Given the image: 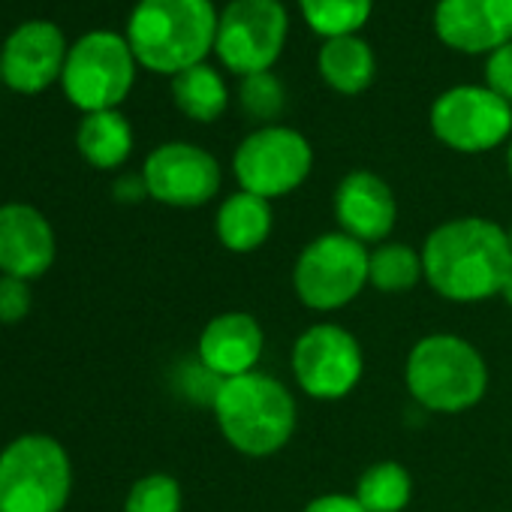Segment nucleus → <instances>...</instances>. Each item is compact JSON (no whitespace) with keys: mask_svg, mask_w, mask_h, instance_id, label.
Returning <instances> with one entry per match:
<instances>
[{"mask_svg":"<svg viewBox=\"0 0 512 512\" xmlns=\"http://www.w3.org/2000/svg\"><path fill=\"white\" fill-rule=\"evenodd\" d=\"M428 287L449 302L473 305L500 296L512 272L509 232L485 217H455L428 232L422 244Z\"/></svg>","mask_w":512,"mask_h":512,"instance_id":"nucleus-1","label":"nucleus"},{"mask_svg":"<svg viewBox=\"0 0 512 512\" xmlns=\"http://www.w3.org/2000/svg\"><path fill=\"white\" fill-rule=\"evenodd\" d=\"M211 410L226 443L250 458L281 452L293 440L299 422L293 392L263 371L223 380Z\"/></svg>","mask_w":512,"mask_h":512,"instance_id":"nucleus-2","label":"nucleus"},{"mask_svg":"<svg viewBox=\"0 0 512 512\" xmlns=\"http://www.w3.org/2000/svg\"><path fill=\"white\" fill-rule=\"evenodd\" d=\"M217 22L211 0H139L127 25V43L136 64L178 76L211 52Z\"/></svg>","mask_w":512,"mask_h":512,"instance_id":"nucleus-3","label":"nucleus"},{"mask_svg":"<svg viewBox=\"0 0 512 512\" xmlns=\"http://www.w3.org/2000/svg\"><path fill=\"white\" fill-rule=\"evenodd\" d=\"M404 383L413 401L431 413H464L488 392V365L461 335L437 332L413 344Z\"/></svg>","mask_w":512,"mask_h":512,"instance_id":"nucleus-4","label":"nucleus"},{"mask_svg":"<svg viewBox=\"0 0 512 512\" xmlns=\"http://www.w3.org/2000/svg\"><path fill=\"white\" fill-rule=\"evenodd\" d=\"M73 461L52 434H22L0 452V512H64Z\"/></svg>","mask_w":512,"mask_h":512,"instance_id":"nucleus-5","label":"nucleus"},{"mask_svg":"<svg viewBox=\"0 0 512 512\" xmlns=\"http://www.w3.org/2000/svg\"><path fill=\"white\" fill-rule=\"evenodd\" d=\"M371 253L362 241L338 232L317 235L305 244L293 269V287L305 308L311 311H341L368 284Z\"/></svg>","mask_w":512,"mask_h":512,"instance_id":"nucleus-6","label":"nucleus"},{"mask_svg":"<svg viewBox=\"0 0 512 512\" xmlns=\"http://www.w3.org/2000/svg\"><path fill=\"white\" fill-rule=\"evenodd\" d=\"M133 79L136 58L127 37H118L112 31H91L70 46L61 85L67 100L91 115L118 109L127 100Z\"/></svg>","mask_w":512,"mask_h":512,"instance_id":"nucleus-7","label":"nucleus"},{"mask_svg":"<svg viewBox=\"0 0 512 512\" xmlns=\"http://www.w3.org/2000/svg\"><path fill=\"white\" fill-rule=\"evenodd\" d=\"M314 166V151L299 130L290 127H263L250 133L232 157V172L241 190L278 199L305 184Z\"/></svg>","mask_w":512,"mask_h":512,"instance_id":"nucleus-8","label":"nucleus"},{"mask_svg":"<svg viewBox=\"0 0 512 512\" xmlns=\"http://www.w3.org/2000/svg\"><path fill=\"white\" fill-rule=\"evenodd\" d=\"M365 374V353L356 335L338 323H314L293 344V377L317 401L347 398Z\"/></svg>","mask_w":512,"mask_h":512,"instance_id":"nucleus-9","label":"nucleus"},{"mask_svg":"<svg viewBox=\"0 0 512 512\" xmlns=\"http://www.w3.org/2000/svg\"><path fill=\"white\" fill-rule=\"evenodd\" d=\"M287 37V13L278 0H232L217 22L214 49L238 73H269Z\"/></svg>","mask_w":512,"mask_h":512,"instance_id":"nucleus-10","label":"nucleus"},{"mask_svg":"<svg viewBox=\"0 0 512 512\" xmlns=\"http://www.w3.org/2000/svg\"><path fill=\"white\" fill-rule=\"evenodd\" d=\"M431 130L452 151H491L512 130V106L488 88L461 85L434 100Z\"/></svg>","mask_w":512,"mask_h":512,"instance_id":"nucleus-11","label":"nucleus"},{"mask_svg":"<svg viewBox=\"0 0 512 512\" xmlns=\"http://www.w3.org/2000/svg\"><path fill=\"white\" fill-rule=\"evenodd\" d=\"M148 196L172 208H199L220 190V163L199 145L166 142L142 166Z\"/></svg>","mask_w":512,"mask_h":512,"instance_id":"nucleus-12","label":"nucleus"},{"mask_svg":"<svg viewBox=\"0 0 512 512\" xmlns=\"http://www.w3.org/2000/svg\"><path fill=\"white\" fill-rule=\"evenodd\" d=\"M70 46L55 22H25L0 52V82L16 94H43L64 76Z\"/></svg>","mask_w":512,"mask_h":512,"instance_id":"nucleus-13","label":"nucleus"},{"mask_svg":"<svg viewBox=\"0 0 512 512\" xmlns=\"http://www.w3.org/2000/svg\"><path fill=\"white\" fill-rule=\"evenodd\" d=\"M58 256V238L49 217L28 202L0 205V275L37 281Z\"/></svg>","mask_w":512,"mask_h":512,"instance_id":"nucleus-14","label":"nucleus"},{"mask_svg":"<svg viewBox=\"0 0 512 512\" xmlns=\"http://www.w3.org/2000/svg\"><path fill=\"white\" fill-rule=\"evenodd\" d=\"M263 350H266V335L260 320L247 311H223L205 323L196 344V359L217 380H232L256 371Z\"/></svg>","mask_w":512,"mask_h":512,"instance_id":"nucleus-15","label":"nucleus"},{"mask_svg":"<svg viewBox=\"0 0 512 512\" xmlns=\"http://www.w3.org/2000/svg\"><path fill=\"white\" fill-rule=\"evenodd\" d=\"M434 28L458 52H494L512 43V0H440Z\"/></svg>","mask_w":512,"mask_h":512,"instance_id":"nucleus-16","label":"nucleus"},{"mask_svg":"<svg viewBox=\"0 0 512 512\" xmlns=\"http://www.w3.org/2000/svg\"><path fill=\"white\" fill-rule=\"evenodd\" d=\"M335 217L344 235L362 244H380L395 229L398 202L380 175L356 169L335 190Z\"/></svg>","mask_w":512,"mask_h":512,"instance_id":"nucleus-17","label":"nucleus"},{"mask_svg":"<svg viewBox=\"0 0 512 512\" xmlns=\"http://www.w3.org/2000/svg\"><path fill=\"white\" fill-rule=\"evenodd\" d=\"M272 223H275V214H272L269 199L238 190L220 202L217 217H214V232L226 250L253 253L269 241Z\"/></svg>","mask_w":512,"mask_h":512,"instance_id":"nucleus-18","label":"nucleus"},{"mask_svg":"<svg viewBox=\"0 0 512 512\" xmlns=\"http://www.w3.org/2000/svg\"><path fill=\"white\" fill-rule=\"evenodd\" d=\"M76 148L94 169H118L133 151V127L118 109L91 112L76 130Z\"/></svg>","mask_w":512,"mask_h":512,"instance_id":"nucleus-19","label":"nucleus"},{"mask_svg":"<svg viewBox=\"0 0 512 512\" xmlns=\"http://www.w3.org/2000/svg\"><path fill=\"white\" fill-rule=\"evenodd\" d=\"M320 73L338 94H359L374 79V55L356 34L332 37L320 49Z\"/></svg>","mask_w":512,"mask_h":512,"instance_id":"nucleus-20","label":"nucleus"},{"mask_svg":"<svg viewBox=\"0 0 512 512\" xmlns=\"http://www.w3.org/2000/svg\"><path fill=\"white\" fill-rule=\"evenodd\" d=\"M353 497L365 512H404L413 500V476L398 461H377L359 476Z\"/></svg>","mask_w":512,"mask_h":512,"instance_id":"nucleus-21","label":"nucleus"},{"mask_svg":"<svg viewBox=\"0 0 512 512\" xmlns=\"http://www.w3.org/2000/svg\"><path fill=\"white\" fill-rule=\"evenodd\" d=\"M172 100L187 118L208 124L226 112L229 94L217 70H211L208 64H196L172 79Z\"/></svg>","mask_w":512,"mask_h":512,"instance_id":"nucleus-22","label":"nucleus"},{"mask_svg":"<svg viewBox=\"0 0 512 512\" xmlns=\"http://www.w3.org/2000/svg\"><path fill=\"white\" fill-rule=\"evenodd\" d=\"M425 278L422 269V253L413 250L410 244L389 241L371 250V263H368V284L377 287L380 293H407Z\"/></svg>","mask_w":512,"mask_h":512,"instance_id":"nucleus-23","label":"nucleus"},{"mask_svg":"<svg viewBox=\"0 0 512 512\" xmlns=\"http://www.w3.org/2000/svg\"><path fill=\"white\" fill-rule=\"evenodd\" d=\"M299 4L305 22L326 40H332L356 34L368 22L374 0H299Z\"/></svg>","mask_w":512,"mask_h":512,"instance_id":"nucleus-24","label":"nucleus"},{"mask_svg":"<svg viewBox=\"0 0 512 512\" xmlns=\"http://www.w3.org/2000/svg\"><path fill=\"white\" fill-rule=\"evenodd\" d=\"M181 506V485L169 473H148L136 479L124 497V512H181Z\"/></svg>","mask_w":512,"mask_h":512,"instance_id":"nucleus-25","label":"nucleus"},{"mask_svg":"<svg viewBox=\"0 0 512 512\" xmlns=\"http://www.w3.org/2000/svg\"><path fill=\"white\" fill-rule=\"evenodd\" d=\"M238 103H241V112L253 121H275L287 103L284 85L272 73L244 76V82L238 88Z\"/></svg>","mask_w":512,"mask_h":512,"instance_id":"nucleus-26","label":"nucleus"},{"mask_svg":"<svg viewBox=\"0 0 512 512\" xmlns=\"http://www.w3.org/2000/svg\"><path fill=\"white\" fill-rule=\"evenodd\" d=\"M31 308H34L31 281L0 275V323L16 326V323L28 320Z\"/></svg>","mask_w":512,"mask_h":512,"instance_id":"nucleus-27","label":"nucleus"},{"mask_svg":"<svg viewBox=\"0 0 512 512\" xmlns=\"http://www.w3.org/2000/svg\"><path fill=\"white\" fill-rule=\"evenodd\" d=\"M485 82H488V91H494L500 100L512 106V43L491 52L485 64Z\"/></svg>","mask_w":512,"mask_h":512,"instance_id":"nucleus-28","label":"nucleus"},{"mask_svg":"<svg viewBox=\"0 0 512 512\" xmlns=\"http://www.w3.org/2000/svg\"><path fill=\"white\" fill-rule=\"evenodd\" d=\"M302 512H365L353 494H320Z\"/></svg>","mask_w":512,"mask_h":512,"instance_id":"nucleus-29","label":"nucleus"},{"mask_svg":"<svg viewBox=\"0 0 512 512\" xmlns=\"http://www.w3.org/2000/svg\"><path fill=\"white\" fill-rule=\"evenodd\" d=\"M112 196H115L118 202H127V205L142 202V199L148 196V184H145L142 172H139V175H121V178L112 184Z\"/></svg>","mask_w":512,"mask_h":512,"instance_id":"nucleus-30","label":"nucleus"},{"mask_svg":"<svg viewBox=\"0 0 512 512\" xmlns=\"http://www.w3.org/2000/svg\"><path fill=\"white\" fill-rule=\"evenodd\" d=\"M500 299L512 308V272L506 275V281H503V287H500Z\"/></svg>","mask_w":512,"mask_h":512,"instance_id":"nucleus-31","label":"nucleus"},{"mask_svg":"<svg viewBox=\"0 0 512 512\" xmlns=\"http://www.w3.org/2000/svg\"><path fill=\"white\" fill-rule=\"evenodd\" d=\"M506 166H509V175H512V142H509V154H506Z\"/></svg>","mask_w":512,"mask_h":512,"instance_id":"nucleus-32","label":"nucleus"},{"mask_svg":"<svg viewBox=\"0 0 512 512\" xmlns=\"http://www.w3.org/2000/svg\"><path fill=\"white\" fill-rule=\"evenodd\" d=\"M506 232H509V247H512V226H509V229H506Z\"/></svg>","mask_w":512,"mask_h":512,"instance_id":"nucleus-33","label":"nucleus"}]
</instances>
